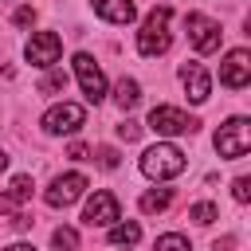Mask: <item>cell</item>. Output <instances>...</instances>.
<instances>
[{
  "mask_svg": "<svg viewBox=\"0 0 251 251\" xmlns=\"http://www.w3.org/2000/svg\"><path fill=\"white\" fill-rule=\"evenodd\" d=\"M169 20H173V12H169L165 4H161V8H153V12L145 16V24H141V31H137V51H141L145 59H153V55H165V51H169V43H173Z\"/></svg>",
  "mask_w": 251,
  "mask_h": 251,
  "instance_id": "6da1fadb",
  "label": "cell"
},
{
  "mask_svg": "<svg viewBox=\"0 0 251 251\" xmlns=\"http://www.w3.org/2000/svg\"><path fill=\"white\" fill-rule=\"evenodd\" d=\"M141 173L149 180H169V176H180L184 173V153L169 141H157L141 153Z\"/></svg>",
  "mask_w": 251,
  "mask_h": 251,
  "instance_id": "7a4b0ae2",
  "label": "cell"
},
{
  "mask_svg": "<svg viewBox=\"0 0 251 251\" xmlns=\"http://www.w3.org/2000/svg\"><path fill=\"white\" fill-rule=\"evenodd\" d=\"M247 149H251V122H247V118H227V122L216 129V153L227 157V161H235V157H243Z\"/></svg>",
  "mask_w": 251,
  "mask_h": 251,
  "instance_id": "3957f363",
  "label": "cell"
},
{
  "mask_svg": "<svg viewBox=\"0 0 251 251\" xmlns=\"http://www.w3.org/2000/svg\"><path fill=\"white\" fill-rule=\"evenodd\" d=\"M196 118L176 110V106H153L149 110V129L161 133V137H176V133H196Z\"/></svg>",
  "mask_w": 251,
  "mask_h": 251,
  "instance_id": "277c9868",
  "label": "cell"
},
{
  "mask_svg": "<svg viewBox=\"0 0 251 251\" xmlns=\"http://www.w3.org/2000/svg\"><path fill=\"white\" fill-rule=\"evenodd\" d=\"M184 27H188V43L200 51V55H212L216 47H220V24L216 20H208L204 12H188L184 16Z\"/></svg>",
  "mask_w": 251,
  "mask_h": 251,
  "instance_id": "5b68a950",
  "label": "cell"
},
{
  "mask_svg": "<svg viewBox=\"0 0 251 251\" xmlns=\"http://www.w3.org/2000/svg\"><path fill=\"white\" fill-rule=\"evenodd\" d=\"M75 78H78V86H82V94H86V102H102L106 98V75H102V67L86 55V51H78L75 55Z\"/></svg>",
  "mask_w": 251,
  "mask_h": 251,
  "instance_id": "8992f818",
  "label": "cell"
},
{
  "mask_svg": "<svg viewBox=\"0 0 251 251\" xmlns=\"http://www.w3.org/2000/svg\"><path fill=\"white\" fill-rule=\"evenodd\" d=\"M24 55H27V63H31V67L47 71V67H55V63H59V55H63V39H59L55 31H35V35L27 39Z\"/></svg>",
  "mask_w": 251,
  "mask_h": 251,
  "instance_id": "52a82bcc",
  "label": "cell"
},
{
  "mask_svg": "<svg viewBox=\"0 0 251 251\" xmlns=\"http://www.w3.org/2000/svg\"><path fill=\"white\" fill-rule=\"evenodd\" d=\"M220 82L227 90H243L251 82V51H243V47L227 51V59L220 63Z\"/></svg>",
  "mask_w": 251,
  "mask_h": 251,
  "instance_id": "ba28073f",
  "label": "cell"
},
{
  "mask_svg": "<svg viewBox=\"0 0 251 251\" xmlns=\"http://www.w3.org/2000/svg\"><path fill=\"white\" fill-rule=\"evenodd\" d=\"M82 122H86V110L78 102H59V106H51L43 114V129L47 133H75Z\"/></svg>",
  "mask_w": 251,
  "mask_h": 251,
  "instance_id": "9c48e42d",
  "label": "cell"
},
{
  "mask_svg": "<svg viewBox=\"0 0 251 251\" xmlns=\"http://www.w3.org/2000/svg\"><path fill=\"white\" fill-rule=\"evenodd\" d=\"M82 192H86V176H82V173H63V176L51 180V188L43 192V200H47L51 208H67V204H75Z\"/></svg>",
  "mask_w": 251,
  "mask_h": 251,
  "instance_id": "30bf717a",
  "label": "cell"
},
{
  "mask_svg": "<svg viewBox=\"0 0 251 251\" xmlns=\"http://www.w3.org/2000/svg\"><path fill=\"white\" fill-rule=\"evenodd\" d=\"M82 220H86L90 227H110V224H118V220H122L118 196H114V192H94V196L86 200V208H82Z\"/></svg>",
  "mask_w": 251,
  "mask_h": 251,
  "instance_id": "8fae6325",
  "label": "cell"
},
{
  "mask_svg": "<svg viewBox=\"0 0 251 251\" xmlns=\"http://www.w3.org/2000/svg\"><path fill=\"white\" fill-rule=\"evenodd\" d=\"M180 82H184V90H188V102H208V94H212V78H208V71L200 67V63H184L180 67Z\"/></svg>",
  "mask_w": 251,
  "mask_h": 251,
  "instance_id": "7c38bea8",
  "label": "cell"
},
{
  "mask_svg": "<svg viewBox=\"0 0 251 251\" xmlns=\"http://www.w3.org/2000/svg\"><path fill=\"white\" fill-rule=\"evenodd\" d=\"M90 4H94V12H98L106 24H129V20L137 16L133 0H90Z\"/></svg>",
  "mask_w": 251,
  "mask_h": 251,
  "instance_id": "4fadbf2b",
  "label": "cell"
},
{
  "mask_svg": "<svg viewBox=\"0 0 251 251\" xmlns=\"http://www.w3.org/2000/svg\"><path fill=\"white\" fill-rule=\"evenodd\" d=\"M31 188H35V184H31V176H27V173H20V176H12V184H8V192L0 196V212H16V208H20V204H24L27 196H31Z\"/></svg>",
  "mask_w": 251,
  "mask_h": 251,
  "instance_id": "5bb4252c",
  "label": "cell"
},
{
  "mask_svg": "<svg viewBox=\"0 0 251 251\" xmlns=\"http://www.w3.org/2000/svg\"><path fill=\"white\" fill-rule=\"evenodd\" d=\"M173 204V188H149L141 200H137V208L145 212V216H153V212H165Z\"/></svg>",
  "mask_w": 251,
  "mask_h": 251,
  "instance_id": "9a60e30c",
  "label": "cell"
},
{
  "mask_svg": "<svg viewBox=\"0 0 251 251\" xmlns=\"http://www.w3.org/2000/svg\"><path fill=\"white\" fill-rule=\"evenodd\" d=\"M114 102H118L122 110H133V106L141 102V86H137L133 78H122V82L114 86Z\"/></svg>",
  "mask_w": 251,
  "mask_h": 251,
  "instance_id": "2e32d148",
  "label": "cell"
},
{
  "mask_svg": "<svg viewBox=\"0 0 251 251\" xmlns=\"http://www.w3.org/2000/svg\"><path fill=\"white\" fill-rule=\"evenodd\" d=\"M141 239V227L137 224H110V243H137Z\"/></svg>",
  "mask_w": 251,
  "mask_h": 251,
  "instance_id": "e0dca14e",
  "label": "cell"
},
{
  "mask_svg": "<svg viewBox=\"0 0 251 251\" xmlns=\"http://www.w3.org/2000/svg\"><path fill=\"white\" fill-rule=\"evenodd\" d=\"M51 247L55 251H75L78 247V231L75 227H55L51 231Z\"/></svg>",
  "mask_w": 251,
  "mask_h": 251,
  "instance_id": "ac0fdd59",
  "label": "cell"
},
{
  "mask_svg": "<svg viewBox=\"0 0 251 251\" xmlns=\"http://www.w3.org/2000/svg\"><path fill=\"white\" fill-rule=\"evenodd\" d=\"M220 212H216V204H208V200H200V204H192L188 208V220H196V224H212Z\"/></svg>",
  "mask_w": 251,
  "mask_h": 251,
  "instance_id": "d6986e66",
  "label": "cell"
},
{
  "mask_svg": "<svg viewBox=\"0 0 251 251\" xmlns=\"http://www.w3.org/2000/svg\"><path fill=\"white\" fill-rule=\"evenodd\" d=\"M157 251H192V247H188V239L180 231H169V235L157 239Z\"/></svg>",
  "mask_w": 251,
  "mask_h": 251,
  "instance_id": "ffe728a7",
  "label": "cell"
},
{
  "mask_svg": "<svg viewBox=\"0 0 251 251\" xmlns=\"http://www.w3.org/2000/svg\"><path fill=\"white\" fill-rule=\"evenodd\" d=\"M67 86V71H51L43 82H39V94H59Z\"/></svg>",
  "mask_w": 251,
  "mask_h": 251,
  "instance_id": "44dd1931",
  "label": "cell"
},
{
  "mask_svg": "<svg viewBox=\"0 0 251 251\" xmlns=\"http://www.w3.org/2000/svg\"><path fill=\"white\" fill-rule=\"evenodd\" d=\"M118 137H122V141H137V137H141V126H137L133 118H126V122L118 126Z\"/></svg>",
  "mask_w": 251,
  "mask_h": 251,
  "instance_id": "7402d4cb",
  "label": "cell"
},
{
  "mask_svg": "<svg viewBox=\"0 0 251 251\" xmlns=\"http://www.w3.org/2000/svg\"><path fill=\"white\" fill-rule=\"evenodd\" d=\"M231 196H235L239 204H247V200H251V180H247V176H235V184H231Z\"/></svg>",
  "mask_w": 251,
  "mask_h": 251,
  "instance_id": "603a6c76",
  "label": "cell"
},
{
  "mask_svg": "<svg viewBox=\"0 0 251 251\" xmlns=\"http://www.w3.org/2000/svg\"><path fill=\"white\" fill-rule=\"evenodd\" d=\"M98 165H102V169H118V149H110V145L98 149Z\"/></svg>",
  "mask_w": 251,
  "mask_h": 251,
  "instance_id": "cb8c5ba5",
  "label": "cell"
},
{
  "mask_svg": "<svg viewBox=\"0 0 251 251\" xmlns=\"http://www.w3.org/2000/svg\"><path fill=\"white\" fill-rule=\"evenodd\" d=\"M12 20H16L20 27H31V24H35V12H31V8H20V12L12 16Z\"/></svg>",
  "mask_w": 251,
  "mask_h": 251,
  "instance_id": "d4e9b609",
  "label": "cell"
},
{
  "mask_svg": "<svg viewBox=\"0 0 251 251\" xmlns=\"http://www.w3.org/2000/svg\"><path fill=\"white\" fill-rule=\"evenodd\" d=\"M86 157H90L86 145H71V161H86Z\"/></svg>",
  "mask_w": 251,
  "mask_h": 251,
  "instance_id": "484cf974",
  "label": "cell"
},
{
  "mask_svg": "<svg viewBox=\"0 0 251 251\" xmlns=\"http://www.w3.org/2000/svg\"><path fill=\"white\" fill-rule=\"evenodd\" d=\"M4 251H35L31 243H12V247H4Z\"/></svg>",
  "mask_w": 251,
  "mask_h": 251,
  "instance_id": "4316f807",
  "label": "cell"
},
{
  "mask_svg": "<svg viewBox=\"0 0 251 251\" xmlns=\"http://www.w3.org/2000/svg\"><path fill=\"white\" fill-rule=\"evenodd\" d=\"M0 169H8V153L4 149H0Z\"/></svg>",
  "mask_w": 251,
  "mask_h": 251,
  "instance_id": "83f0119b",
  "label": "cell"
},
{
  "mask_svg": "<svg viewBox=\"0 0 251 251\" xmlns=\"http://www.w3.org/2000/svg\"><path fill=\"white\" fill-rule=\"evenodd\" d=\"M216 251H224V247H216Z\"/></svg>",
  "mask_w": 251,
  "mask_h": 251,
  "instance_id": "f1b7e54d",
  "label": "cell"
}]
</instances>
